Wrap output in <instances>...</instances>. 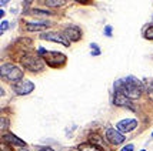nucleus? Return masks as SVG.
<instances>
[{"label":"nucleus","mask_w":153,"mask_h":151,"mask_svg":"<svg viewBox=\"0 0 153 151\" xmlns=\"http://www.w3.org/2000/svg\"><path fill=\"white\" fill-rule=\"evenodd\" d=\"M32 14H34V16H50L49 12H43V10H32Z\"/></svg>","instance_id":"f3484780"},{"label":"nucleus","mask_w":153,"mask_h":151,"mask_svg":"<svg viewBox=\"0 0 153 151\" xmlns=\"http://www.w3.org/2000/svg\"><path fill=\"white\" fill-rule=\"evenodd\" d=\"M113 103H114V105H119V107H126V108H132V110H134L133 104H132V100L129 99V97H127V96L122 91V90H116V91H114Z\"/></svg>","instance_id":"423d86ee"},{"label":"nucleus","mask_w":153,"mask_h":151,"mask_svg":"<svg viewBox=\"0 0 153 151\" xmlns=\"http://www.w3.org/2000/svg\"><path fill=\"white\" fill-rule=\"evenodd\" d=\"M13 90L17 96H26L29 93H32L34 90V84L32 81H17L13 85Z\"/></svg>","instance_id":"0eeeda50"},{"label":"nucleus","mask_w":153,"mask_h":151,"mask_svg":"<svg viewBox=\"0 0 153 151\" xmlns=\"http://www.w3.org/2000/svg\"><path fill=\"white\" fill-rule=\"evenodd\" d=\"M136 127H137V121L133 120V118H126V120H122V121L117 123V130L122 133L133 131Z\"/></svg>","instance_id":"1a4fd4ad"},{"label":"nucleus","mask_w":153,"mask_h":151,"mask_svg":"<svg viewBox=\"0 0 153 151\" xmlns=\"http://www.w3.org/2000/svg\"><path fill=\"white\" fill-rule=\"evenodd\" d=\"M114 90H122L130 100H137L142 96L143 84H142L140 80H137L133 76H130V77H126L125 80L116 81Z\"/></svg>","instance_id":"f257e3e1"},{"label":"nucleus","mask_w":153,"mask_h":151,"mask_svg":"<svg viewBox=\"0 0 153 151\" xmlns=\"http://www.w3.org/2000/svg\"><path fill=\"white\" fill-rule=\"evenodd\" d=\"M79 150L80 151H102V148L99 145L93 144V143H85V144L79 145Z\"/></svg>","instance_id":"ddd939ff"},{"label":"nucleus","mask_w":153,"mask_h":151,"mask_svg":"<svg viewBox=\"0 0 153 151\" xmlns=\"http://www.w3.org/2000/svg\"><path fill=\"white\" fill-rule=\"evenodd\" d=\"M39 151H53L50 147H43V148H39Z\"/></svg>","instance_id":"b1692460"},{"label":"nucleus","mask_w":153,"mask_h":151,"mask_svg":"<svg viewBox=\"0 0 153 151\" xmlns=\"http://www.w3.org/2000/svg\"><path fill=\"white\" fill-rule=\"evenodd\" d=\"M106 140L109 141V143L117 145V144H122L126 138H125V136H123V134H122V131H119V130H114V128H107V130H106Z\"/></svg>","instance_id":"6e6552de"},{"label":"nucleus","mask_w":153,"mask_h":151,"mask_svg":"<svg viewBox=\"0 0 153 151\" xmlns=\"http://www.w3.org/2000/svg\"><path fill=\"white\" fill-rule=\"evenodd\" d=\"M79 1H82V3H87L89 0H79Z\"/></svg>","instance_id":"a878e982"},{"label":"nucleus","mask_w":153,"mask_h":151,"mask_svg":"<svg viewBox=\"0 0 153 151\" xmlns=\"http://www.w3.org/2000/svg\"><path fill=\"white\" fill-rule=\"evenodd\" d=\"M7 127V120L6 118H1V130H4Z\"/></svg>","instance_id":"5701e85b"},{"label":"nucleus","mask_w":153,"mask_h":151,"mask_svg":"<svg viewBox=\"0 0 153 151\" xmlns=\"http://www.w3.org/2000/svg\"><path fill=\"white\" fill-rule=\"evenodd\" d=\"M147 93H149V96L153 99V83H150V84L147 85Z\"/></svg>","instance_id":"6ab92c4d"},{"label":"nucleus","mask_w":153,"mask_h":151,"mask_svg":"<svg viewBox=\"0 0 153 151\" xmlns=\"http://www.w3.org/2000/svg\"><path fill=\"white\" fill-rule=\"evenodd\" d=\"M105 34L110 37V36H112V27H110V26H106V29H105Z\"/></svg>","instance_id":"412c9836"},{"label":"nucleus","mask_w":153,"mask_h":151,"mask_svg":"<svg viewBox=\"0 0 153 151\" xmlns=\"http://www.w3.org/2000/svg\"><path fill=\"white\" fill-rule=\"evenodd\" d=\"M40 39L43 40H49V41H54V43H59V44H63L65 47H69L70 41L66 40L67 37L65 34H60L57 32H47V33H42L40 34Z\"/></svg>","instance_id":"39448f33"},{"label":"nucleus","mask_w":153,"mask_h":151,"mask_svg":"<svg viewBox=\"0 0 153 151\" xmlns=\"http://www.w3.org/2000/svg\"><path fill=\"white\" fill-rule=\"evenodd\" d=\"M70 151H80V150H79V148H77V150H70Z\"/></svg>","instance_id":"bb28decb"},{"label":"nucleus","mask_w":153,"mask_h":151,"mask_svg":"<svg viewBox=\"0 0 153 151\" xmlns=\"http://www.w3.org/2000/svg\"><path fill=\"white\" fill-rule=\"evenodd\" d=\"M89 141H90V143H93V144H96V145H99L100 148L103 147V141H102V138H100L99 136L90 134V137H89Z\"/></svg>","instance_id":"2eb2a0df"},{"label":"nucleus","mask_w":153,"mask_h":151,"mask_svg":"<svg viewBox=\"0 0 153 151\" xmlns=\"http://www.w3.org/2000/svg\"><path fill=\"white\" fill-rule=\"evenodd\" d=\"M1 141H6L7 144L16 145V147H26V143H25L23 140H20L19 137L13 136V134H3Z\"/></svg>","instance_id":"9b49d317"},{"label":"nucleus","mask_w":153,"mask_h":151,"mask_svg":"<svg viewBox=\"0 0 153 151\" xmlns=\"http://www.w3.org/2000/svg\"><path fill=\"white\" fill-rule=\"evenodd\" d=\"M7 27H9V23H7L6 20H4V21H1V30H0V33L1 34L4 33V32L7 30Z\"/></svg>","instance_id":"a211bd4d"},{"label":"nucleus","mask_w":153,"mask_h":151,"mask_svg":"<svg viewBox=\"0 0 153 151\" xmlns=\"http://www.w3.org/2000/svg\"><path fill=\"white\" fill-rule=\"evenodd\" d=\"M63 34L66 36L69 40H73V41H77V40L82 39V30H80L77 26H69L65 29Z\"/></svg>","instance_id":"9d476101"},{"label":"nucleus","mask_w":153,"mask_h":151,"mask_svg":"<svg viewBox=\"0 0 153 151\" xmlns=\"http://www.w3.org/2000/svg\"><path fill=\"white\" fill-rule=\"evenodd\" d=\"M0 147H1V151H10V148L7 147L6 141H1V145H0Z\"/></svg>","instance_id":"aec40b11"},{"label":"nucleus","mask_w":153,"mask_h":151,"mask_svg":"<svg viewBox=\"0 0 153 151\" xmlns=\"http://www.w3.org/2000/svg\"><path fill=\"white\" fill-rule=\"evenodd\" d=\"M42 57L50 67H60L66 61V56L57 52H45V54Z\"/></svg>","instance_id":"20e7f679"},{"label":"nucleus","mask_w":153,"mask_h":151,"mask_svg":"<svg viewBox=\"0 0 153 151\" xmlns=\"http://www.w3.org/2000/svg\"><path fill=\"white\" fill-rule=\"evenodd\" d=\"M1 76L6 77L9 81L17 83V81L22 80L23 73H22V70H20L19 67L12 66V64H3V66H1Z\"/></svg>","instance_id":"7ed1b4c3"},{"label":"nucleus","mask_w":153,"mask_h":151,"mask_svg":"<svg viewBox=\"0 0 153 151\" xmlns=\"http://www.w3.org/2000/svg\"><path fill=\"white\" fill-rule=\"evenodd\" d=\"M43 61L45 60H42L40 57H36L33 54H26V56L22 57V64L30 71H42L43 67H45Z\"/></svg>","instance_id":"f03ea898"},{"label":"nucleus","mask_w":153,"mask_h":151,"mask_svg":"<svg viewBox=\"0 0 153 151\" xmlns=\"http://www.w3.org/2000/svg\"><path fill=\"white\" fill-rule=\"evenodd\" d=\"M145 39L147 40H153V26L147 27L146 32H145Z\"/></svg>","instance_id":"dca6fc26"},{"label":"nucleus","mask_w":153,"mask_h":151,"mask_svg":"<svg viewBox=\"0 0 153 151\" xmlns=\"http://www.w3.org/2000/svg\"><path fill=\"white\" fill-rule=\"evenodd\" d=\"M7 1H9V0H1V4H6Z\"/></svg>","instance_id":"393cba45"},{"label":"nucleus","mask_w":153,"mask_h":151,"mask_svg":"<svg viewBox=\"0 0 153 151\" xmlns=\"http://www.w3.org/2000/svg\"><path fill=\"white\" fill-rule=\"evenodd\" d=\"M22 151H27V150H22Z\"/></svg>","instance_id":"cd10ccee"},{"label":"nucleus","mask_w":153,"mask_h":151,"mask_svg":"<svg viewBox=\"0 0 153 151\" xmlns=\"http://www.w3.org/2000/svg\"><path fill=\"white\" fill-rule=\"evenodd\" d=\"M49 7H60L65 4V0H42Z\"/></svg>","instance_id":"4468645a"},{"label":"nucleus","mask_w":153,"mask_h":151,"mask_svg":"<svg viewBox=\"0 0 153 151\" xmlns=\"http://www.w3.org/2000/svg\"><path fill=\"white\" fill-rule=\"evenodd\" d=\"M140 151H145V150H140Z\"/></svg>","instance_id":"c756f323"},{"label":"nucleus","mask_w":153,"mask_h":151,"mask_svg":"<svg viewBox=\"0 0 153 151\" xmlns=\"http://www.w3.org/2000/svg\"><path fill=\"white\" fill-rule=\"evenodd\" d=\"M152 137H153V133H152Z\"/></svg>","instance_id":"c85d7f7f"},{"label":"nucleus","mask_w":153,"mask_h":151,"mask_svg":"<svg viewBox=\"0 0 153 151\" xmlns=\"http://www.w3.org/2000/svg\"><path fill=\"white\" fill-rule=\"evenodd\" d=\"M122 151H133V145L132 144L126 145V147H123V148H122Z\"/></svg>","instance_id":"4be33fe9"},{"label":"nucleus","mask_w":153,"mask_h":151,"mask_svg":"<svg viewBox=\"0 0 153 151\" xmlns=\"http://www.w3.org/2000/svg\"><path fill=\"white\" fill-rule=\"evenodd\" d=\"M49 23H27L26 24V29L29 32H42L47 29Z\"/></svg>","instance_id":"f8f14e48"}]
</instances>
